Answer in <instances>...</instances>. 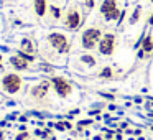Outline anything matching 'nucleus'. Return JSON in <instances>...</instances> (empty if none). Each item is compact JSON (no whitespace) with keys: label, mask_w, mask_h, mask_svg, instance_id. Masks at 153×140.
I'll return each instance as SVG.
<instances>
[{"label":"nucleus","mask_w":153,"mask_h":140,"mask_svg":"<svg viewBox=\"0 0 153 140\" xmlns=\"http://www.w3.org/2000/svg\"><path fill=\"white\" fill-rule=\"evenodd\" d=\"M81 23H82V17H81V12L77 8H69L66 13V18H64V25L66 28H69L71 31H76L79 30Z\"/></svg>","instance_id":"obj_5"},{"label":"nucleus","mask_w":153,"mask_h":140,"mask_svg":"<svg viewBox=\"0 0 153 140\" xmlns=\"http://www.w3.org/2000/svg\"><path fill=\"white\" fill-rule=\"evenodd\" d=\"M25 139H28V133H27V132L18 133V135H17V140H25Z\"/></svg>","instance_id":"obj_18"},{"label":"nucleus","mask_w":153,"mask_h":140,"mask_svg":"<svg viewBox=\"0 0 153 140\" xmlns=\"http://www.w3.org/2000/svg\"><path fill=\"white\" fill-rule=\"evenodd\" d=\"M2 86H4V89L7 92L15 94L22 87V77L17 76V74H5L4 79H2Z\"/></svg>","instance_id":"obj_6"},{"label":"nucleus","mask_w":153,"mask_h":140,"mask_svg":"<svg viewBox=\"0 0 153 140\" xmlns=\"http://www.w3.org/2000/svg\"><path fill=\"white\" fill-rule=\"evenodd\" d=\"M10 64L15 68V69H22V71L28 68V61L23 60L22 56H18V54H17V56H12L10 58Z\"/></svg>","instance_id":"obj_10"},{"label":"nucleus","mask_w":153,"mask_h":140,"mask_svg":"<svg viewBox=\"0 0 153 140\" xmlns=\"http://www.w3.org/2000/svg\"><path fill=\"white\" fill-rule=\"evenodd\" d=\"M81 63H84V64H87V66H96V58L92 56V54H82L81 56Z\"/></svg>","instance_id":"obj_15"},{"label":"nucleus","mask_w":153,"mask_h":140,"mask_svg":"<svg viewBox=\"0 0 153 140\" xmlns=\"http://www.w3.org/2000/svg\"><path fill=\"white\" fill-rule=\"evenodd\" d=\"M86 2H87V0H86Z\"/></svg>","instance_id":"obj_24"},{"label":"nucleus","mask_w":153,"mask_h":140,"mask_svg":"<svg viewBox=\"0 0 153 140\" xmlns=\"http://www.w3.org/2000/svg\"><path fill=\"white\" fill-rule=\"evenodd\" d=\"M50 10H51V15H53L54 18H59L61 17V12H59V8H58V7H51Z\"/></svg>","instance_id":"obj_16"},{"label":"nucleus","mask_w":153,"mask_h":140,"mask_svg":"<svg viewBox=\"0 0 153 140\" xmlns=\"http://www.w3.org/2000/svg\"><path fill=\"white\" fill-rule=\"evenodd\" d=\"M102 97H105V99H109V101H114V96H112V94H102Z\"/></svg>","instance_id":"obj_21"},{"label":"nucleus","mask_w":153,"mask_h":140,"mask_svg":"<svg viewBox=\"0 0 153 140\" xmlns=\"http://www.w3.org/2000/svg\"><path fill=\"white\" fill-rule=\"evenodd\" d=\"M48 91H50V81H41L40 84H36L31 89V96L35 99H43V97L48 96Z\"/></svg>","instance_id":"obj_7"},{"label":"nucleus","mask_w":153,"mask_h":140,"mask_svg":"<svg viewBox=\"0 0 153 140\" xmlns=\"http://www.w3.org/2000/svg\"><path fill=\"white\" fill-rule=\"evenodd\" d=\"M117 4H119V0H102V4H100V7H99L100 15L105 17V15L112 13L114 10H117V8H119Z\"/></svg>","instance_id":"obj_8"},{"label":"nucleus","mask_w":153,"mask_h":140,"mask_svg":"<svg viewBox=\"0 0 153 140\" xmlns=\"http://www.w3.org/2000/svg\"><path fill=\"white\" fill-rule=\"evenodd\" d=\"M146 25H150V27H153V12H152V13H150L148 20H146Z\"/></svg>","instance_id":"obj_19"},{"label":"nucleus","mask_w":153,"mask_h":140,"mask_svg":"<svg viewBox=\"0 0 153 140\" xmlns=\"http://www.w3.org/2000/svg\"><path fill=\"white\" fill-rule=\"evenodd\" d=\"M140 17H142V7H140V5H137V7H133L132 12H130L128 23H130V25L138 23V22H140Z\"/></svg>","instance_id":"obj_12"},{"label":"nucleus","mask_w":153,"mask_h":140,"mask_svg":"<svg viewBox=\"0 0 153 140\" xmlns=\"http://www.w3.org/2000/svg\"><path fill=\"white\" fill-rule=\"evenodd\" d=\"M48 43L58 51V53H68L71 50V43L68 40L66 35L59 33V31H53L48 35Z\"/></svg>","instance_id":"obj_2"},{"label":"nucleus","mask_w":153,"mask_h":140,"mask_svg":"<svg viewBox=\"0 0 153 140\" xmlns=\"http://www.w3.org/2000/svg\"><path fill=\"white\" fill-rule=\"evenodd\" d=\"M33 8L38 17H45V13H46V0H33Z\"/></svg>","instance_id":"obj_11"},{"label":"nucleus","mask_w":153,"mask_h":140,"mask_svg":"<svg viewBox=\"0 0 153 140\" xmlns=\"http://www.w3.org/2000/svg\"><path fill=\"white\" fill-rule=\"evenodd\" d=\"M115 35L114 33H104L102 38H100L99 45H97V51H99L102 56H112L114 51H115Z\"/></svg>","instance_id":"obj_3"},{"label":"nucleus","mask_w":153,"mask_h":140,"mask_svg":"<svg viewBox=\"0 0 153 140\" xmlns=\"http://www.w3.org/2000/svg\"><path fill=\"white\" fill-rule=\"evenodd\" d=\"M137 46H140V50L145 51V54H153V36L150 33L145 35V36L137 43Z\"/></svg>","instance_id":"obj_9"},{"label":"nucleus","mask_w":153,"mask_h":140,"mask_svg":"<svg viewBox=\"0 0 153 140\" xmlns=\"http://www.w3.org/2000/svg\"><path fill=\"white\" fill-rule=\"evenodd\" d=\"M99 77L100 79H114V69L110 66H104L99 71Z\"/></svg>","instance_id":"obj_13"},{"label":"nucleus","mask_w":153,"mask_h":140,"mask_svg":"<svg viewBox=\"0 0 153 140\" xmlns=\"http://www.w3.org/2000/svg\"><path fill=\"white\" fill-rule=\"evenodd\" d=\"M22 50H23V53H28V54H31L33 53V50H35V46H33V43H31L30 40H22Z\"/></svg>","instance_id":"obj_14"},{"label":"nucleus","mask_w":153,"mask_h":140,"mask_svg":"<svg viewBox=\"0 0 153 140\" xmlns=\"http://www.w3.org/2000/svg\"><path fill=\"white\" fill-rule=\"evenodd\" d=\"M86 7H87V8H92V7H94V0H87V2H86Z\"/></svg>","instance_id":"obj_20"},{"label":"nucleus","mask_w":153,"mask_h":140,"mask_svg":"<svg viewBox=\"0 0 153 140\" xmlns=\"http://www.w3.org/2000/svg\"><path fill=\"white\" fill-rule=\"evenodd\" d=\"M102 35L104 33H102V28L100 27H87L79 38L81 46H82L84 50H94V48L99 45Z\"/></svg>","instance_id":"obj_1"},{"label":"nucleus","mask_w":153,"mask_h":140,"mask_svg":"<svg viewBox=\"0 0 153 140\" xmlns=\"http://www.w3.org/2000/svg\"><path fill=\"white\" fill-rule=\"evenodd\" d=\"M0 60H2V56H0Z\"/></svg>","instance_id":"obj_23"},{"label":"nucleus","mask_w":153,"mask_h":140,"mask_svg":"<svg viewBox=\"0 0 153 140\" xmlns=\"http://www.w3.org/2000/svg\"><path fill=\"white\" fill-rule=\"evenodd\" d=\"M148 2H152V4H153V0H148Z\"/></svg>","instance_id":"obj_22"},{"label":"nucleus","mask_w":153,"mask_h":140,"mask_svg":"<svg viewBox=\"0 0 153 140\" xmlns=\"http://www.w3.org/2000/svg\"><path fill=\"white\" fill-rule=\"evenodd\" d=\"M51 86H53L54 92H56L59 97H68L71 92H73V84L63 76L51 77Z\"/></svg>","instance_id":"obj_4"},{"label":"nucleus","mask_w":153,"mask_h":140,"mask_svg":"<svg viewBox=\"0 0 153 140\" xmlns=\"http://www.w3.org/2000/svg\"><path fill=\"white\" fill-rule=\"evenodd\" d=\"M91 124H92V120H81L79 127H87V125H91Z\"/></svg>","instance_id":"obj_17"}]
</instances>
